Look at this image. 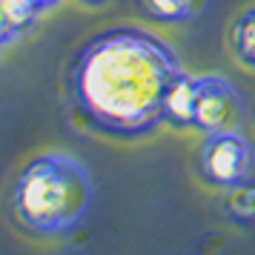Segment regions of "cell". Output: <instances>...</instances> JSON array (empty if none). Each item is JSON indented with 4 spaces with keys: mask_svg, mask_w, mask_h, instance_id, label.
Returning a JSON list of instances; mask_svg holds the SVG:
<instances>
[{
    "mask_svg": "<svg viewBox=\"0 0 255 255\" xmlns=\"http://www.w3.org/2000/svg\"><path fill=\"white\" fill-rule=\"evenodd\" d=\"M181 75L169 40L143 26H109L86 37L66 66V101L86 132L143 140L163 127V101Z\"/></svg>",
    "mask_w": 255,
    "mask_h": 255,
    "instance_id": "cell-1",
    "label": "cell"
},
{
    "mask_svg": "<svg viewBox=\"0 0 255 255\" xmlns=\"http://www.w3.org/2000/svg\"><path fill=\"white\" fill-rule=\"evenodd\" d=\"M92 178L81 163L46 152L26 163L12 186V212L32 235L55 238L72 232L89 212Z\"/></svg>",
    "mask_w": 255,
    "mask_h": 255,
    "instance_id": "cell-2",
    "label": "cell"
},
{
    "mask_svg": "<svg viewBox=\"0 0 255 255\" xmlns=\"http://www.w3.org/2000/svg\"><path fill=\"white\" fill-rule=\"evenodd\" d=\"M198 181L212 189H227L238 184L241 178L250 175L253 169V146L244 138L238 127L218 129L201 135V143L192 158Z\"/></svg>",
    "mask_w": 255,
    "mask_h": 255,
    "instance_id": "cell-3",
    "label": "cell"
},
{
    "mask_svg": "<svg viewBox=\"0 0 255 255\" xmlns=\"http://www.w3.org/2000/svg\"><path fill=\"white\" fill-rule=\"evenodd\" d=\"M244 115V104L238 89L221 75H198L195 78V109L192 129L207 135L218 129L238 127Z\"/></svg>",
    "mask_w": 255,
    "mask_h": 255,
    "instance_id": "cell-4",
    "label": "cell"
},
{
    "mask_svg": "<svg viewBox=\"0 0 255 255\" xmlns=\"http://www.w3.org/2000/svg\"><path fill=\"white\" fill-rule=\"evenodd\" d=\"M221 215L235 230H255V178H241L238 184L221 189Z\"/></svg>",
    "mask_w": 255,
    "mask_h": 255,
    "instance_id": "cell-5",
    "label": "cell"
},
{
    "mask_svg": "<svg viewBox=\"0 0 255 255\" xmlns=\"http://www.w3.org/2000/svg\"><path fill=\"white\" fill-rule=\"evenodd\" d=\"M192 109H195V78L181 69L163 101V127L175 132L192 129Z\"/></svg>",
    "mask_w": 255,
    "mask_h": 255,
    "instance_id": "cell-6",
    "label": "cell"
},
{
    "mask_svg": "<svg viewBox=\"0 0 255 255\" xmlns=\"http://www.w3.org/2000/svg\"><path fill=\"white\" fill-rule=\"evenodd\" d=\"M135 3L146 20L161 26L186 23L207 6V0H135Z\"/></svg>",
    "mask_w": 255,
    "mask_h": 255,
    "instance_id": "cell-7",
    "label": "cell"
},
{
    "mask_svg": "<svg viewBox=\"0 0 255 255\" xmlns=\"http://www.w3.org/2000/svg\"><path fill=\"white\" fill-rule=\"evenodd\" d=\"M232 58L244 69H255V6H247L230 26Z\"/></svg>",
    "mask_w": 255,
    "mask_h": 255,
    "instance_id": "cell-8",
    "label": "cell"
},
{
    "mask_svg": "<svg viewBox=\"0 0 255 255\" xmlns=\"http://www.w3.org/2000/svg\"><path fill=\"white\" fill-rule=\"evenodd\" d=\"M0 9L9 17V23L17 29V35L26 32L37 20V14H40V9L35 6V0H0Z\"/></svg>",
    "mask_w": 255,
    "mask_h": 255,
    "instance_id": "cell-9",
    "label": "cell"
},
{
    "mask_svg": "<svg viewBox=\"0 0 255 255\" xmlns=\"http://www.w3.org/2000/svg\"><path fill=\"white\" fill-rule=\"evenodd\" d=\"M14 37H17V29L9 23V17H6V14H3V9H0V49L6 46V43H12Z\"/></svg>",
    "mask_w": 255,
    "mask_h": 255,
    "instance_id": "cell-10",
    "label": "cell"
},
{
    "mask_svg": "<svg viewBox=\"0 0 255 255\" xmlns=\"http://www.w3.org/2000/svg\"><path fill=\"white\" fill-rule=\"evenodd\" d=\"M60 0H35V6L40 9V12H46V9H52V6H58Z\"/></svg>",
    "mask_w": 255,
    "mask_h": 255,
    "instance_id": "cell-11",
    "label": "cell"
},
{
    "mask_svg": "<svg viewBox=\"0 0 255 255\" xmlns=\"http://www.w3.org/2000/svg\"><path fill=\"white\" fill-rule=\"evenodd\" d=\"M83 6H104L106 0H81Z\"/></svg>",
    "mask_w": 255,
    "mask_h": 255,
    "instance_id": "cell-12",
    "label": "cell"
},
{
    "mask_svg": "<svg viewBox=\"0 0 255 255\" xmlns=\"http://www.w3.org/2000/svg\"><path fill=\"white\" fill-rule=\"evenodd\" d=\"M253 124H255V112H253Z\"/></svg>",
    "mask_w": 255,
    "mask_h": 255,
    "instance_id": "cell-13",
    "label": "cell"
}]
</instances>
